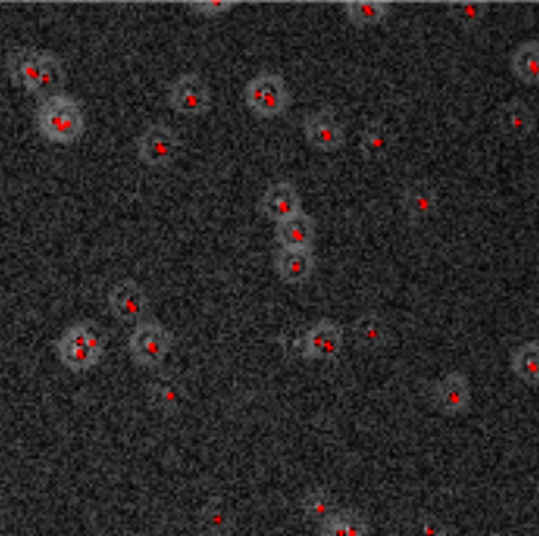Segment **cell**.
I'll return each mask as SVG.
<instances>
[{
	"label": "cell",
	"mask_w": 539,
	"mask_h": 536,
	"mask_svg": "<svg viewBox=\"0 0 539 536\" xmlns=\"http://www.w3.org/2000/svg\"><path fill=\"white\" fill-rule=\"evenodd\" d=\"M36 125L42 138L62 146L78 143L86 131L81 105L63 93L41 101L36 110Z\"/></svg>",
	"instance_id": "6da1fadb"
},
{
	"label": "cell",
	"mask_w": 539,
	"mask_h": 536,
	"mask_svg": "<svg viewBox=\"0 0 539 536\" xmlns=\"http://www.w3.org/2000/svg\"><path fill=\"white\" fill-rule=\"evenodd\" d=\"M55 351L67 369L72 372H88L104 356L105 343L101 328H97L91 320L75 323L55 341Z\"/></svg>",
	"instance_id": "7a4b0ae2"
},
{
	"label": "cell",
	"mask_w": 539,
	"mask_h": 536,
	"mask_svg": "<svg viewBox=\"0 0 539 536\" xmlns=\"http://www.w3.org/2000/svg\"><path fill=\"white\" fill-rule=\"evenodd\" d=\"M244 102L254 117L270 120L285 115L293 104V97L283 76L264 72L246 84Z\"/></svg>",
	"instance_id": "3957f363"
},
{
	"label": "cell",
	"mask_w": 539,
	"mask_h": 536,
	"mask_svg": "<svg viewBox=\"0 0 539 536\" xmlns=\"http://www.w3.org/2000/svg\"><path fill=\"white\" fill-rule=\"evenodd\" d=\"M172 346V331L154 320L138 323L128 343L131 359L147 369L160 367L167 359L168 352L172 351Z\"/></svg>",
	"instance_id": "277c9868"
},
{
	"label": "cell",
	"mask_w": 539,
	"mask_h": 536,
	"mask_svg": "<svg viewBox=\"0 0 539 536\" xmlns=\"http://www.w3.org/2000/svg\"><path fill=\"white\" fill-rule=\"evenodd\" d=\"M180 149L181 141L178 134L163 123H154L136 139L139 160L147 167H170Z\"/></svg>",
	"instance_id": "5b68a950"
},
{
	"label": "cell",
	"mask_w": 539,
	"mask_h": 536,
	"mask_svg": "<svg viewBox=\"0 0 539 536\" xmlns=\"http://www.w3.org/2000/svg\"><path fill=\"white\" fill-rule=\"evenodd\" d=\"M168 105L184 117H202L212 109L210 89L197 73L178 76L168 91Z\"/></svg>",
	"instance_id": "8992f818"
},
{
	"label": "cell",
	"mask_w": 539,
	"mask_h": 536,
	"mask_svg": "<svg viewBox=\"0 0 539 536\" xmlns=\"http://www.w3.org/2000/svg\"><path fill=\"white\" fill-rule=\"evenodd\" d=\"M299 344L301 356L307 361H335L343 351V327L335 320H320L302 336Z\"/></svg>",
	"instance_id": "52a82bcc"
},
{
	"label": "cell",
	"mask_w": 539,
	"mask_h": 536,
	"mask_svg": "<svg viewBox=\"0 0 539 536\" xmlns=\"http://www.w3.org/2000/svg\"><path fill=\"white\" fill-rule=\"evenodd\" d=\"M304 136L310 146L325 154H335L346 144L344 128L331 109H322L307 115L304 120Z\"/></svg>",
	"instance_id": "ba28073f"
},
{
	"label": "cell",
	"mask_w": 539,
	"mask_h": 536,
	"mask_svg": "<svg viewBox=\"0 0 539 536\" xmlns=\"http://www.w3.org/2000/svg\"><path fill=\"white\" fill-rule=\"evenodd\" d=\"M109 307L115 319L123 323H141L143 317L149 309V299H147L144 289L131 280L118 281L109 291Z\"/></svg>",
	"instance_id": "9c48e42d"
},
{
	"label": "cell",
	"mask_w": 539,
	"mask_h": 536,
	"mask_svg": "<svg viewBox=\"0 0 539 536\" xmlns=\"http://www.w3.org/2000/svg\"><path fill=\"white\" fill-rule=\"evenodd\" d=\"M435 407L444 415H460L468 411L472 404V390L464 373H448L436 383L433 391Z\"/></svg>",
	"instance_id": "30bf717a"
},
{
	"label": "cell",
	"mask_w": 539,
	"mask_h": 536,
	"mask_svg": "<svg viewBox=\"0 0 539 536\" xmlns=\"http://www.w3.org/2000/svg\"><path fill=\"white\" fill-rule=\"evenodd\" d=\"M257 209L270 222H285L288 218L301 214L302 199L294 185L288 181H280L268 186L264 196L260 197Z\"/></svg>",
	"instance_id": "8fae6325"
},
{
	"label": "cell",
	"mask_w": 539,
	"mask_h": 536,
	"mask_svg": "<svg viewBox=\"0 0 539 536\" xmlns=\"http://www.w3.org/2000/svg\"><path fill=\"white\" fill-rule=\"evenodd\" d=\"M317 225L310 215L301 214L276 223L275 238L285 251H312Z\"/></svg>",
	"instance_id": "7c38bea8"
},
{
	"label": "cell",
	"mask_w": 539,
	"mask_h": 536,
	"mask_svg": "<svg viewBox=\"0 0 539 536\" xmlns=\"http://www.w3.org/2000/svg\"><path fill=\"white\" fill-rule=\"evenodd\" d=\"M42 54L44 51L26 47V49L13 52L7 59V73L13 86L23 89L31 96H36V91H38Z\"/></svg>",
	"instance_id": "4fadbf2b"
},
{
	"label": "cell",
	"mask_w": 539,
	"mask_h": 536,
	"mask_svg": "<svg viewBox=\"0 0 539 536\" xmlns=\"http://www.w3.org/2000/svg\"><path fill=\"white\" fill-rule=\"evenodd\" d=\"M498 123L506 138L525 141L535 130L536 118L522 99L512 97L499 109Z\"/></svg>",
	"instance_id": "5bb4252c"
},
{
	"label": "cell",
	"mask_w": 539,
	"mask_h": 536,
	"mask_svg": "<svg viewBox=\"0 0 539 536\" xmlns=\"http://www.w3.org/2000/svg\"><path fill=\"white\" fill-rule=\"evenodd\" d=\"M401 204L410 222H423L436 214L439 196L427 180H417L406 186L402 193Z\"/></svg>",
	"instance_id": "9a60e30c"
},
{
	"label": "cell",
	"mask_w": 539,
	"mask_h": 536,
	"mask_svg": "<svg viewBox=\"0 0 539 536\" xmlns=\"http://www.w3.org/2000/svg\"><path fill=\"white\" fill-rule=\"evenodd\" d=\"M275 268L278 277L286 285H302L309 281L315 268V257L312 251L276 252Z\"/></svg>",
	"instance_id": "2e32d148"
},
{
	"label": "cell",
	"mask_w": 539,
	"mask_h": 536,
	"mask_svg": "<svg viewBox=\"0 0 539 536\" xmlns=\"http://www.w3.org/2000/svg\"><path fill=\"white\" fill-rule=\"evenodd\" d=\"M394 146V136L383 120H372L360 133V154L367 162H381Z\"/></svg>",
	"instance_id": "e0dca14e"
},
{
	"label": "cell",
	"mask_w": 539,
	"mask_h": 536,
	"mask_svg": "<svg viewBox=\"0 0 539 536\" xmlns=\"http://www.w3.org/2000/svg\"><path fill=\"white\" fill-rule=\"evenodd\" d=\"M352 333L357 346L367 351L385 348L389 340L388 325L378 315H362L352 325Z\"/></svg>",
	"instance_id": "ac0fdd59"
},
{
	"label": "cell",
	"mask_w": 539,
	"mask_h": 536,
	"mask_svg": "<svg viewBox=\"0 0 539 536\" xmlns=\"http://www.w3.org/2000/svg\"><path fill=\"white\" fill-rule=\"evenodd\" d=\"M510 70L517 80L527 86L539 83V44L538 41L525 42L515 49L510 57Z\"/></svg>",
	"instance_id": "d6986e66"
},
{
	"label": "cell",
	"mask_w": 539,
	"mask_h": 536,
	"mask_svg": "<svg viewBox=\"0 0 539 536\" xmlns=\"http://www.w3.org/2000/svg\"><path fill=\"white\" fill-rule=\"evenodd\" d=\"M202 536H228L233 530V514L220 498H212L199 516Z\"/></svg>",
	"instance_id": "ffe728a7"
},
{
	"label": "cell",
	"mask_w": 539,
	"mask_h": 536,
	"mask_svg": "<svg viewBox=\"0 0 539 536\" xmlns=\"http://www.w3.org/2000/svg\"><path fill=\"white\" fill-rule=\"evenodd\" d=\"M67 75L63 70V62L59 55L52 52L44 51L42 54L41 75H39L38 91L36 97L41 101L47 97L62 94V89L65 88Z\"/></svg>",
	"instance_id": "44dd1931"
},
{
	"label": "cell",
	"mask_w": 539,
	"mask_h": 536,
	"mask_svg": "<svg viewBox=\"0 0 539 536\" xmlns=\"http://www.w3.org/2000/svg\"><path fill=\"white\" fill-rule=\"evenodd\" d=\"M510 369L515 377L530 386L539 382V344L536 341L523 343L510 357Z\"/></svg>",
	"instance_id": "7402d4cb"
},
{
	"label": "cell",
	"mask_w": 539,
	"mask_h": 536,
	"mask_svg": "<svg viewBox=\"0 0 539 536\" xmlns=\"http://www.w3.org/2000/svg\"><path fill=\"white\" fill-rule=\"evenodd\" d=\"M320 528L333 536H368L367 520L360 516L359 512L351 509L336 511L333 516L328 517L325 522L320 524Z\"/></svg>",
	"instance_id": "603a6c76"
},
{
	"label": "cell",
	"mask_w": 539,
	"mask_h": 536,
	"mask_svg": "<svg viewBox=\"0 0 539 536\" xmlns=\"http://www.w3.org/2000/svg\"><path fill=\"white\" fill-rule=\"evenodd\" d=\"M347 20L357 28L377 26L389 15L386 2H346L344 4Z\"/></svg>",
	"instance_id": "cb8c5ba5"
},
{
	"label": "cell",
	"mask_w": 539,
	"mask_h": 536,
	"mask_svg": "<svg viewBox=\"0 0 539 536\" xmlns=\"http://www.w3.org/2000/svg\"><path fill=\"white\" fill-rule=\"evenodd\" d=\"M301 507L307 519L315 520L318 524H322L328 517L333 516L338 511L335 496L331 495L330 491L323 490V488H317V490L307 493L302 498Z\"/></svg>",
	"instance_id": "d4e9b609"
},
{
	"label": "cell",
	"mask_w": 539,
	"mask_h": 536,
	"mask_svg": "<svg viewBox=\"0 0 539 536\" xmlns=\"http://www.w3.org/2000/svg\"><path fill=\"white\" fill-rule=\"evenodd\" d=\"M489 12V5L483 2H456L449 5V18L465 31L477 30Z\"/></svg>",
	"instance_id": "484cf974"
},
{
	"label": "cell",
	"mask_w": 539,
	"mask_h": 536,
	"mask_svg": "<svg viewBox=\"0 0 539 536\" xmlns=\"http://www.w3.org/2000/svg\"><path fill=\"white\" fill-rule=\"evenodd\" d=\"M234 2H225V0H215V2H193L189 4L191 10L197 15L205 18H217L223 13L230 12L234 7Z\"/></svg>",
	"instance_id": "4316f807"
},
{
	"label": "cell",
	"mask_w": 539,
	"mask_h": 536,
	"mask_svg": "<svg viewBox=\"0 0 539 536\" xmlns=\"http://www.w3.org/2000/svg\"><path fill=\"white\" fill-rule=\"evenodd\" d=\"M178 390L173 385H160L155 388V396L162 409H175L178 404Z\"/></svg>",
	"instance_id": "83f0119b"
},
{
	"label": "cell",
	"mask_w": 539,
	"mask_h": 536,
	"mask_svg": "<svg viewBox=\"0 0 539 536\" xmlns=\"http://www.w3.org/2000/svg\"><path fill=\"white\" fill-rule=\"evenodd\" d=\"M423 536H438L439 533L446 532L436 519H427L422 524Z\"/></svg>",
	"instance_id": "f1b7e54d"
},
{
	"label": "cell",
	"mask_w": 539,
	"mask_h": 536,
	"mask_svg": "<svg viewBox=\"0 0 539 536\" xmlns=\"http://www.w3.org/2000/svg\"><path fill=\"white\" fill-rule=\"evenodd\" d=\"M318 536H333V535H331V533L325 532V530H322V528H320V533H318Z\"/></svg>",
	"instance_id": "f546056e"
},
{
	"label": "cell",
	"mask_w": 539,
	"mask_h": 536,
	"mask_svg": "<svg viewBox=\"0 0 539 536\" xmlns=\"http://www.w3.org/2000/svg\"><path fill=\"white\" fill-rule=\"evenodd\" d=\"M438 536H449V535H448V533H446V532H443V533H439V535H438Z\"/></svg>",
	"instance_id": "4dcf8cb0"
},
{
	"label": "cell",
	"mask_w": 539,
	"mask_h": 536,
	"mask_svg": "<svg viewBox=\"0 0 539 536\" xmlns=\"http://www.w3.org/2000/svg\"><path fill=\"white\" fill-rule=\"evenodd\" d=\"M491 536H506V535H501V533H494V535H491Z\"/></svg>",
	"instance_id": "1f68e13d"
}]
</instances>
